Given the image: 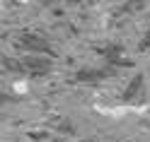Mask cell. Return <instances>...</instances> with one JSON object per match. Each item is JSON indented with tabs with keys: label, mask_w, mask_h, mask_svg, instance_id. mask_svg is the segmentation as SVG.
Returning a JSON list of instances; mask_svg holds the SVG:
<instances>
[{
	"label": "cell",
	"mask_w": 150,
	"mask_h": 142,
	"mask_svg": "<svg viewBox=\"0 0 150 142\" xmlns=\"http://www.w3.org/2000/svg\"><path fill=\"white\" fill-rule=\"evenodd\" d=\"M17 43H20V48L32 51V53H51L49 41H46L44 36H36V34H22L20 39H17Z\"/></svg>",
	"instance_id": "1"
},
{
	"label": "cell",
	"mask_w": 150,
	"mask_h": 142,
	"mask_svg": "<svg viewBox=\"0 0 150 142\" xmlns=\"http://www.w3.org/2000/svg\"><path fill=\"white\" fill-rule=\"evenodd\" d=\"M17 70H20V72H27V75H34V77H36V75H46V72H49V70H51V63L36 55V58L22 60L20 65H17Z\"/></svg>",
	"instance_id": "2"
},
{
	"label": "cell",
	"mask_w": 150,
	"mask_h": 142,
	"mask_svg": "<svg viewBox=\"0 0 150 142\" xmlns=\"http://www.w3.org/2000/svg\"><path fill=\"white\" fill-rule=\"evenodd\" d=\"M111 72H114V70H111V68H104V70H80L78 75H75V80H78V82H92V84H95V82H99V80H104V77H109V75Z\"/></svg>",
	"instance_id": "3"
},
{
	"label": "cell",
	"mask_w": 150,
	"mask_h": 142,
	"mask_svg": "<svg viewBox=\"0 0 150 142\" xmlns=\"http://www.w3.org/2000/svg\"><path fill=\"white\" fill-rule=\"evenodd\" d=\"M140 82H143V77H140V75H136V80H131V87L126 89V94H124V99L128 101V99H133V94L140 89Z\"/></svg>",
	"instance_id": "4"
}]
</instances>
